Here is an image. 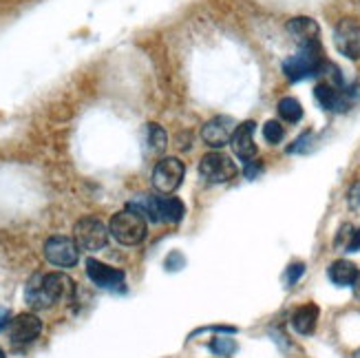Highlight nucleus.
<instances>
[{
  "label": "nucleus",
  "mask_w": 360,
  "mask_h": 358,
  "mask_svg": "<svg viewBox=\"0 0 360 358\" xmlns=\"http://www.w3.org/2000/svg\"><path fill=\"white\" fill-rule=\"evenodd\" d=\"M75 283L65 272L34 274L25 288V301L31 309H49L62 301L73 299Z\"/></svg>",
  "instance_id": "f257e3e1"
},
{
  "label": "nucleus",
  "mask_w": 360,
  "mask_h": 358,
  "mask_svg": "<svg viewBox=\"0 0 360 358\" xmlns=\"http://www.w3.org/2000/svg\"><path fill=\"white\" fill-rule=\"evenodd\" d=\"M325 67L327 65L323 60L321 42H307V44H301L299 53L283 62V73L290 82H301L305 77L319 75Z\"/></svg>",
  "instance_id": "f03ea898"
},
{
  "label": "nucleus",
  "mask_w": 360,
  "mask_h": 358,
  "mask_svg": "<svg viewBox=\"0 0 360 358\" xmlns=\"http://www.w3.org/2000/svg\"><path fill=\"white\" fill-rule=\"evenodd\" d=\"M108 232L113 235V239L122 245H137L146 239L148 232V222L144 215H139L133 208H124L111 217L108 224Z\"/></svg>",
  "instance_id": "7ed1b4c3"
},
{
  "label": "nucleus",
  "mask_w": 360,
  "mask_h": 358,
  "mask_svg": "<svg viewBox=\"0 0 360 358\" xmlns=\"http://www.w3.org/2000/svg\"><path fill=\"white\" fill-rule=\"evenodd\" d=\"M108 235H111V232H108L104 222L98 219V217H82L73 228L75 243L80 245V250H86V252H98L102 248H106Z\"/></svg>",
  "instance_id": "20e7f679"
},
{
  "label": "nucleus",
  "mask_w": 360,
  "mask_h": 358,
  "mask_svg": "<svg viewBox=\"0 0 360 358\" xmlns=\"http://www.w3.org/2000/svg\"><path fill=\"white\" fill-rule=\"evenodd\" d=\"M44 259L58 268H73L80 261V245L65 235H53L44 241Z\"/></svg>",
  "instance_id": "39448f33"
},
{
  "label": "nucleus",
  "mask_w": 360,
  "mask_h": 358,
  "mask_svg": "<svg viewBox=\"0 0 360 358\" xmlns=\"http://www.w3.org/2000/svg\"><path fill=\"white\" fill-rule=\"evenodd\" d=\"M239 168L234 164L226 153H208L203 155L199 162V175L210 181V184H226L232 177H237Z\"/></svg>",
  "instance_id": "423d86ee"
},
{
  "label": "nucleus",
  "mask_w": 360,
  "mask_h": 358,
  "mask_svg": "<svg viewBox=\"0 0 360 358\" xmlns=\"http://www.w3.org/2000/svg\"><path fill=\"white\" fill-rule=\"evenodd\" d=\"M184 173H186V166L179 158H164L162 162H158V166H155V170H153L155 191L162 193V195L175 193L181 186Z\"/></svg>",
  "instance_id": "0eeeda50"
},
{
  "label": "nucleus",
  "mask_w": 360,
  "mask_h": 358,
  "mask_svg": "<svg viewBox=\"0 0 360 358\" xmlns=\"http://www.w3.org/2000/svg\"><path fill=\"white\" fill-rule=\"evenodd\" d=\"M239 124L234 122L230 115H217L212 120H208L201 129V139L206 142L210 148H224L226 144H230V139L237 131Z\"/></svg>",
  "instance_id": "6e6552de"
},
{
  "label": "nucleus",
  "mask_w": 360,
  "mask_h": 358,
  "mask_svg": "<svg viewBox=\"0 0 360 358\" xmlns=\"http://www.w3.org/2000/svg\"><path fill=\"white\" fill-rule=\"evenodd\" d=\"M40 332H42V321L36 314H31V312L18 314L7 325V334H9L11 345L34 343V340L40 336Z\"/></svg>",
  "instance_id": "1a4fd4ad"
},
{
  "label": "nucleus",
  "mask_w": 360,
  "mask_h": 358,
  "mask_svg": "<svg viewBox=\"0 0 360 358\" xmlns=\"http://www.w3.org/2000/svg\"><path fill=\"white\" fill-rule=\"evenodd\" d=\"M334 44L345 58L360 60V25L352 18L340 20L334 31Z\"/></svg>",
  "instance_id": "9d476101"
},
{
  "label": "nucleus",
  "mask_w": 360,
  "mask_h": 358,
  "mask_svg": "<svg viewBox=\"0 0 360 358\" xmlns=\"http://www.w3.org/2000/svg\"><path fill=\"white\" fill-rule=\"evenodd\" d=\"M86 276L102 290H120L124 286V272L98 259H86Z\"/></svg>",
  "instance_id": "9b49d317"
},
{
  "label": "nucleus",
  "mask_w": 360,
  "mask_h": 358,
  "mask_svg": "<svg viewBox=\"0 0 360 358\" xmlns=\"http://www.w3.org/2000/svg\"><path fill=\"white\" fill-rule=\"evenodd\" d=\"M255 129H257V124L255 122H243L237 127V131H234L232 139H230V146L234 151V155L243 162H252L257 160V144H255Z\"/></svg>",
  "instance_id": "f8f14e48"
},
{
  "label": "nucleus",
  "mask_w": 360,
  "mask_h": 358,
  "mask_svg": "<svg viewBox=\"0 0 360 358\" xmlns=\"http://www.w3.org/2000/svg\"><path fill=\"white\" fill-rule=\"evenodd\" d=\"M319 317H321V309L319 305L314 303H307V305H301L296 312L292 314V328L296 334L301 336H311L319 325Z\"/></svg>",
  "instance_id": "ddd939ff"
},
{
  "label": "nucleus",
  "mask_w": 360,
  "mask_h": 358,
  "mask_svg": "<svg viewBox=\"0 0 360 358\" xmlns=\"http://www.w3.org/2000/svg\"><path fill=\"white\" fill-rule=\"evenodd\" d=\"M314 98L325 111H347V106H349L345 96H342L338 89H334L332 84H319L314 89Z\"/></svg>",
  "instance_id": "4468645a"
},
{
  "label": "nucleus",
  "mask_w": 360,
  "mask_h": 358,
  "mask_svg": "<svg viewBox=\"0 0 360 358\" xmlns=\"http://www.w3.org/2000/svg\"><path fill=\"white\" fill-rule=\"evenodd\" d=\"M358 268L354 266L352 261H345V259H338L334 261L330 268H327V276H330V281L338 288H347V286H354L356 279H358Z\"/></svg>",
  "instance_id": "2eb2a0df"
},
{
  "label": "nucleus",
  "mask_w": 360,
  "mask_h": 358,
  "mask_svg": "<svg viewBox=\"0 0 360 358\" xmlns=\"http://www.w3.org/2000/svg\"><path fill=\"white\" fill-rule=\"evenodd\" d=\"M288 31L290 34L299 40L301 44H307V42H319V36H321V29L316 25V20L311 18H305V15H301V18H292L288 23Z\"/></svg>",
  "instance_id": "dca6fc26"
},
{
  "label": "nucleus",
  "mask_w": 360,
  "mask_h": 358,
  "mask_svg": "<svg viewBox=\"0 0 360 358\" xmlns=\"http://www.w3.org/2000/svg\"><path fill=\"white\" fill-rule=\"evenodd\" d=\"M186 215L181 199L177 197H160V222L166 224H179Z\"/></svg>",
  "instance_id": "f3484780"
},
{
  "label": "nucleus",
  "mask_w": 360,
  "mask_h": 358,
  "mask_svg": "<svg viewBox=\"0 0 360 358\" xmlns=\"http://www.w3.org/2000/svg\"><path fill=\"white\" fill-rule=\"evenodd\" d=\"M129 208L137 210L139 215H144L146 222H160V197L139 195L131 201Z\"/></svg>",
  "instance_id": "a211bd4d"
},
{
  "label": "nucleus",
  "mask_w": 360,
  "mask_h": 358,
  "mask_svg": "<svg viewBox=\"0 0 360 358\" xmlns=\"http://www.w3.org/2000/svg\"><path fill=\"white\" fill-rule=\"evenodd\" d=\"M146 144L150 153H164L168 146V135L160 124H148L146 127Z\"/></svg>",
  "instance_id": "6ab92c4d"
},
{
  "label": "nucleus",
  "mask_w": 360,
  "mask_h": 358,
  "mask_svg": "<svg viewBox=\"0 0 360 358\" xmlns=\"http://www.w3.org/2000/svg\"><path fill=\"white\" fill-rule=\"evenodd\" d=\"M276 111H278L281 120H285L290 124L299 122L303 117V106H301V102L296 100V98H283V100L278 102Z\"/></svg>",
  "instance_id": "aec40b11"
},
{
  "label": "nucleus",
  "mask_w": 360,
  "mask_h": 358,
  "mask_svg": "<svg viewBox=\"0 0 360 358\" xmlns=\"http://www.w3.org/2000/svg\"><path fill=\"white\" fill-rule=\"evenodd\" d=\"M210 352L212 354H217V356H232L234 352H237L239 350V345H237V340H234V338H224V336H217V338H212L210 340Z\"/></svg>",
  "instance_id": "412c9836"
},
{
  "label": "nucleus",
  "mask_w": 360,
  "mask_h": 358,
  "mask_svg": "<svg viewBox=\"0 0 360 358\" xmlns=\"http://www.w3.org/2000/svg\"><path fill=\"white\" fill-rule=\"evenodd\" d=\"M263 137H265V142H268V144H278L281 139L285 137V129H283V124L276 122V120L265 122V127H263Z\"/></svg>",
  "instance_id": "4be33fe9"
},
{
  "label": "nucleus",
  "mask_w": 360,
  "mask_h": 358,
  "mask_svg": "<svg viewBox=\"0 0 360 358\" xmlns=\"http://www.w3.org/2000/svg\"><path fill=\"white\" fill-rule=\"evenodd\" d=\"M303 274H305V263H292V266L285 270V283L294 286Z\"/></svg>",
  "instance_id": "5701e85b"
},
{
  "label": "nucleus",
  "mask_w": 360,
  "mask_h": 358,
  "mask_svg": "<svg viewBox=\"0 0 360 358\" xmlns=\"http://www.w3.org/2000/svg\"><path fill=\"white\" fill-rule=\"evenodd\" d=\"M307 142H311V133L307 131V133H303L299 139H296V142H294V146H290L288 148V153H303V151H307Z\"/></svg>",
  "instance_id": "b1692460"
},
{
  "label": "nucleus",
  "mask_w": 360,
  "mask_h": 358,
  "mask_svg": "<svg viewBox=\"0 0 360 358\" xmlns=\"http://www.w3.org/2000/svg\"><path fill=\"white\" fill-rule=\"evenodd\" d=\"M347 201H349L352 208H358L360 206V181H354L352 184V188L347 193Z\"/></svg>",
  "instance_id": "393cba45"
},
{
  "label": "nucleus",
  "mask_w": 360,
  "mask_h": 358,
  "mask_svg": "<svg viewBox=\"0 0 360 358\" xmlns=\"http://www.w3.org/2000/svg\"><path fill=\"white\" fill-rule=\"evenodd\" d=\"M345 250H347V252H360V228L354 230V235H352L349 243L345 245Z\"/></svg>",
  "instance_id": "a878e982"
},
{
  "label": "nucleus",
  "mask_w": 360,
  "mask_h": 358,
  "mask_svg": "<svg viewBox=\"0 0 360 358\" xmlns=\"http://www.w3.org/2000/svg\"><path fill=\"white\" fill-rule=\"evenodd\" d=\"M11 321V312L7 307H0V328H7Z\"/></svg>",
  "instance_id": "bb28decb"
},
{
  "label": "nucleus",
  "mask_w": 360,
  "mask_h": 358,
  "mask_svg": "<svg viewBox=\"0 0 360 358\" xmlns=\"http://www.w3.org/2000/svg\"><path fill=\"white\" fill-rule=\"evenodd\" d=\"M352 288L356 290V294H358V297H360V274H358V279H356V283H354Z\"/></svg>",
  "instance_id": "cd10ccee"
},
{
  "label": "nucleus",
  "mask_w": 360,
  "mask_h": 358,
  "mask_svg": "<svg viewBox=\"0 0 360 358\" xmlns=\"http://www.w3.org/2000/svg\"><path fill=\"white\" fill-rule=\"evenodd\" d=\"M0 358H7V356H5V352H3V350H0Z\"/></svg>",
  "instance_id": "c85d7f7f"
},
{
  "label": "nucleus",
  "mask_w": 360,
  "mask_h": 358,
  "mask_svg": "<svg viewBox=\"0 0 360 358\" xmlns=\"http://www.w3.org/2000/svg\"><path fill=\"white\" fill-rule=\"evenodd\" d=\"M354 358H360V350H358V352L354 354Z\"/></svg>",
  "instance_id": "c756f323"
}]
</instances>
